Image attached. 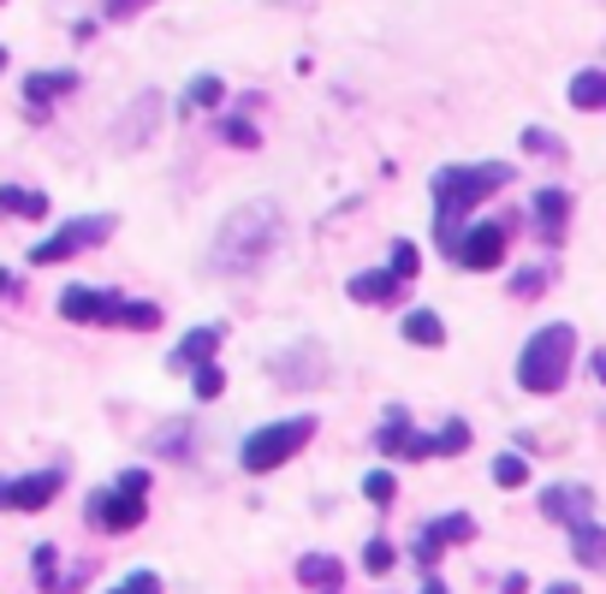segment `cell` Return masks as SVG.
<instances>
[{
	"instance_id": "6da1fadb",
	"label": "cell",
	"mask_w": 606,
	"mask_h": 594,
	"mask_svg": "<svg viewBox=\"0 0 606 594\" xmlns=\"http://www.w3.org/2000/svg\"><path fill=\"white\" fill-rule=\"evenodd\" d=\"M274 244H280V202L250 197L244 208H232L220 220V232H214V268L220 274H256Z\"/></svg>"
},
{
	"instance_id": "7a4b0ae2",
	"label": "cell",
	"mask_w": 606,
	"mask_h": 594,
	"mask_svg": "<svg viewBox=\"0 0 606 594\" xmlns=\"http://www.w3.org/2000/svg\"><path fill=\"white\" fill-rule=\"evenodd\" d=\"M512 185V167L505 161H476V167H446L434 179V238L446 244V256H458L464 232L458 220L476 208V202H488L494 191H505Z\"/></svg>"
},
{
	"instance_id": "3957f363",
	"label": "cell",
	"mask_w": 606,
	"mask_h": 594,
	"mask_svg": "<svg viewBox=\"0 0 606 594\" xmlns=\"http://www.w3.org/2000/svg\"><path fill=\"white\" fill-rule=\"evenodd\" d=\"M571 357H577V333L565 321L541 327L523 351H517V387L523 393H559L565 375H571Z\"/></svg>"
},
{
	"instance_id": "277c9868",
	"label": "cell",
	"mask_w": 606,
	"mask_h": 594,
	"mask_svg": "<svg viewBox=\"0 0 606 594\" xmlns=\"http://www.w3.org/2000/svg\"><path fill=\"white\" fill-rule=\"evenodd\" d=\"M310 434H315V416H286V422H268V428H256V434L238 446V464H244L250 476H268V470H280L286 458H298V452L310 446Z\"/></svg>"
},
{
	"instance_id": "5b68a950",
	"label": "cell",
	"mask_w": 606,
	"mask_h": 594,
	"mask_svg": "<svg viewBox=\"0 0 606 594\" xmlns=\"http://www.w3.org/2000/svg\"><path fill=\"white\" fill-rule=\"evenodd\" d=\"M143 494H149V470H125L113 488H101V494H90V523L108 529V535H125V529L143 523Z\"/></svg>"
},
{
	"instance_id": "8992f818",
	"label": "cell",
	"mask_w": 606,
	"mask_h": 594,
	"mask_svg": "<svg viewBox=\"0 0 606 594\" xmlns=\"http://www.w3.org/2000/svg\"><path fill=\"white\" fill-rule=\"evenodd\" d=\"M113 214H84V220H66L60 232H48L42 244L30 250V262L36 268H54V262H66V256H78V250H96L101 238H113Z\"/></svg>"
},
{
	"instance_id": "52a82bcc",
	"label": "cell",
	"mask_w": 606,
	"mask_h": 594,
	"mask_svg": "<svg viewBox=\"0 0 606 594\" xmlns=\"http://www.w3.org/2000/svg\"><path fill=\"white\" fill-rule=\"evenodd\" d=\"M60 315H66V321L119 327L125 321V298L119 292H101V286H66V292H60Z\"/></svg>"
},
{
	"instance_id": "ba28073f",
	"label": "cell",
	"mask_w": 606,
	"mask_h": 594,
	"mask_svg": "<svg viewBox=\"0 0 606 594\" xmlns=\"http://www.w3.org/2000/svg\"><path fill=\"white\" fill-rule=\"evenodd\" d=\"M470 535H476V517H470V511L434 517V523H428L422 535H416V565H422V571H434V565H440V553H446V547H458V541H470Z\"/></svg>"
},
{
	"instance_id": "9c48e42d",
	"label": "cell",
	"mask_w": 606,
	"mask_h": 594,
	"mask_svg": "<svg viewBox=\"0 0 606 594\" xmlns=\"http://www.w3.org/2000/svg\"><path fill=\"white\" fill-rule=\"evenodd\" d=\"M54 494H60V470H36V476H18V482H0V505H7V511H42Z\"/></svg>"
},
{
	"instance_id": "30bf717a",
	"label": "cell",
	"mask_w": 606,
	"mask_h": 594,
	"mask_svg": "<svg viewBox=\"0 0 606 594\" xmlns=\"http://www.w3.org/2000/svg\"><path fill=\"white\" fill-rule=\"evenodd\" d=\"M452 262H464L470 274L500 268V262H505V226H470V232H464V244H458V256H452Z\"/></svg>"
},
{
	"instance_id": "8fae6325",
	"label": "cell",
	"mask_w": 606,
	"mask_h": 594,
	"mask_svg": "<svg viewBox=\"0 0 606 594\" xmlns=\"http://www.w3.org/2000/svg\"><path fill=\"white\" fill-rule=\"evenodd\" d=\"M381 452H393V458H434V434H416V428L404 422V410H387Z\"/></svg>"
},
{
	"instance_id": "7c38bea8",
	"label": "cell",
	"mask_w": 606,
	"mask_h": 594,
	"mask_svg": "<svg viewBox=\"0 0 606 594\" xmlns=\"http://www.w3.org/2000/svg\"><path fill=\"white\" fill-rule=\"evenodd\" d=\"M155 119H161V96L155 90H143L131 101V113H125L119 125H113V143L119 149H131V143H149V131H155Z\"/></svg>"
},
{
	"instance_id": "4fadbf2b",
	"label": "cell",
	"mask_w": 606,
	"mask_h": 594,
	"mask_svg": "<svg viewBox=\"0 0 606 594\" xmlns=\"http://www.w3.org/2000/svg\"><path fill=\"white\" fill-rule=\"evenodd\" d=\"M565 220H571V197L559 191V185H547V191L535 197V226H541V244H565Z\"/></svg>"
},
{
	"instance_id": "5bb4252c",
	"label": "cell",
	"mask_w": 606,
	"mask_h": 594,
	"mask_svg": "<svg viewBox=\"0 0 606 594\" xmlns=\"http://www.w3.org/2000/svg\"><path fill=\"white\" fill-rule=\"evenodd\" d=\"M541 511L553 517V523H589V488H547L541 494Z\"/></svg>"
},
{
	"instance_id": "9a60e30c",
	"label": "cell",
	"mask_w": 606,
	"mask_h": 594,
	"mask_svg": "<svg viewBox=\"0 0 606 594\" xmlns=\"http://www.w3.org/2000/svg\"><path fill=\"white\" fill-rule=\"evenodd\" d=\"M214 351H220V333H214V327H197V333H185V345L179 351H173V369H202V363H214Z\"/></svg>"
},
{
	"instance_id": "2e32d148",
	"label": "cell",
	"mask_w": 606,
	"mask_h": 594,
	"mask_svg": "<svg viewBox=\"0 0 606 594\" xmlns=\"http://www.w3.org/2000/svg\"><path fill=\"white\" fill-rule=\"evenodd\" d=\"M78 90V72H30V78H24V101H36V108H42V101H54V96H72Z\"/></svg>"
},
{
	"instance_id": "e0dca14e",
	"label": "cell",
	"mask_w": 606,
	"mask_h": 594,
	"mask_svg": "<svg viewBox=\"0 0 606 594\" xmlns=\"http://www.w3.org/2000/svg\"><path fill=\"white\" fill-rule=\"evenodd\" d=\"M571 553H577V565H589V571H601V565H606V529L595 523V517L571 529Z\"/></svg>"
},
{
	"instance_id": "ac0fdd59",
	"label": "cell",
	"mask_w": 606,
	"mask_h": 594,
	"mask_svg": "<svg viewBox=\"0 0 606 594\" xmlns=\"http://www.w3.org/2000/svg\"><path fill=\"white\" fill-rule=\"evenodd\" d=\"M571 108L606 113V72H601V66H583V72L571 78Z\"/></svg>"
},
{
	"instance_id": "d6986e66",
	"label": "cell",
	"mask_w": 606,
	"mask_h": 594,
	"mask_svg": "<svg viewBox=\"0 0 606 594\" xmlns=\"http://www.w3.org/2000/svg\"><path fill=\"white\" fill-rule=\"evenodd\" d=\"M399 286L404 280L393 268H375V274H357V280H351V298H357V303H393Z\"/></svg>"
},
{
	"instance_id": "ffe728a7",
	"label": "cell",
	"mask_w": 606,
	"mask_h": 594,
	"mask_svg": "<svg viewBox=\"0 0 606 594\" xmlns=\"http://www.w3.org/2000/svg\"><path fill=\"white\" fill-rule=\"evenodd\" d=\"M0 214L42 220V214H48V197H42V191H24V185H0Z\"/></svg>"
},
{
	"instance_id": "44dd1931",
	"label": "cell",
	"mask_w": 606,
	"mask_h": 594,
	"mask_svg": "<svg viewBox=\"0 0 606 594\" xmlns=\"http://www.w3.org/2000/svg\"><path fill=\"white\" fill-rule=\"evenodd\" d=\"M404 339L422 345V351H434V345H446V327H440L434 309H411V315H404Z\"/></svg>"
},
{
	"instance_id": "7402d4cb",
	"label": "cell",
	"mask_w": 606,
	"mask_h": 594,
	"mask_svg": "<svg viewBox=\"0 0 606 594\" xmlns=\"http://www.w3.org/2000/svg\"><path fill=\"white\" fill-rule=\"evenodd\" d=\"M298 577H303L310 589H339V577H345V571H339V559H321V553H303V559H298Z\"/></svg>"
},
{
	"instance_id": "603a6c76",
	"label": "cell",
	"mask_w": 606,
	"mask_h": 594,
	"mask_svg": "<svg viewBox=\"0 0 606 594\" xmlns=\"http://www.w3.org/2000/svg\"><path fill=\"white\" fill-rule=\"evenodd\" d=\"M393 565H399V547H393V541H369V547H363V571H369V577H387Z\"/></svg>"
},
{
	"instance_id": "cb8c5ba5",
	"label": "cell",
	"mask_w": 606,
	"mask_h": 594,
	"mask_svg": "<svg viewBox=\"0 0 606 594\" xmlns=\"http://www.w3.org/2000/svg\"><path fill=\"white\" fill-rule=\"evenodd\" d=\"M220 137H226V143H232V149H262L256 125H250V119H244V113H232V119H226V125H220Z\"/></svg>"
},
{
	"instance_id": "d4e9b609",
	"label": "cell",
	"mask_w": 606,
	"mask_h": 594,
	"mask_svg": "<svg viewBox=\"0 0 606 594\" xmlns=\"http://www.w3.org/2000/svg\"><path fill=\"white\" fill-rule=\"evenodd\" d=\"M470 428H464V422H446V428H440V434H434V458H452V452H464V446H470Z\"/></svg>"
},
{
	"instance_id": "484cf974",
	"label": "cell",
	"mask_w": 606,
	"mask_h": 594,
	"mask_svg": "<svg viewBox=\"0 0 606 594\" xmlns=\"http://www.w3.org/2000/svg\"><path fill=\"white\" fill-rule=\"evenodd\" d=\"M393 494H399L393 470H369V476H363V500H369V505H393Z\"/></svg>"
},
{
	"instance_id": "4316f807",
	"label": "cell",
	"mask_w": 606,
	"mask_h": 594,
	"mask_svg": "<svg viewBox=\"0 0 606 594\" xmlns=\"http://www.w3.org/2000/svg\"><path fill=\"white\" fill-rule=\"evenodd\" d=\"M494 482L500 488H523L529 482V464L517 458V452H505V458H494Z\"/></svg>"
},
{
	"instance_id": "83f0119b",
	"label": "cell",
	"mask_w": 606,
	"mask_h": 594,
	"mask_svg": "<svg viewBox=\"0 0 606 594\" xmlns=\"http://www.w3.org/2000/svg\"><path fill=\"white\" fill-rule=\"evenodd\" d=\"M220 78H191V90H185V108H220Z\"/></svg>"
},
{
	"instance_id": "f1b7e54d",
	"label": "cell",
	"mask_w": 606,
	"mask_h": 594,
	"mask_svg": "<svg viewBox=\"0 0 606 594\" xmlns=\"http://www.w3.org/2000/svg\"><path fill=\"white\" fill-rule=\"evenodd\" d=\"M416 268H422V250H416L411 238H399V244H393V274H399V280H411Z\"/></svg>"
},
{
	"instance_id": "f546056e",
	"label": "cell",
	"mask_w": 606,
	"mask_h": 594,
	"mask_svg": "<svg viewBox=\"0 0 606 594\" xmlns=\"http://www.w3.org/2000/svg\"><path fill=\"white\" fill-rule=\"evenodd\" d=\"M220 387H226V375L214 369V363H202V369L191 375V393H197V399H220Z\"/></svg>"
},
{
	"instance_id": "4dcf8cb0",
	"label": "cell",
	"mask_w": 606,
	"mask_h": 594,
	"mask_svg": "<svg viewBox=\"0 0 606 594\" xmlns=\"http://www.w3.org/2000/svg\"><path fill=\"white\" fill-rule=\"evenodd\" d=\"M119 327H143V333H149V327H161V309H155V303H125Z\"/></svg>"
},
{
	"instance_id": "1f68e13d",
	"label": "cell",
	"mask_w": 606,
	"mask_h": 594,
	"mask_svg": "<svg viewBox=\"0 0 606 594\" xmlns=\"http://www.w3.org/2000/svg\"><path fill=\"white\" fill-rule=\"evenodd\" d=\"M541 286H547V274H541V268H517L512 292H517V298H541Z\"/></svg>"
},
{
	"instance_id": "d6a6232c",
	"label": "cell",
	"mask_w": 606,
	"mask_h": 594,
	"mask_svg": "<svg viewBox=\"0 0 606 594\" xmlns=\"http://www.w3.org/2000/svg\"><path fill=\"white\" fill-rule=\"evenodd\" d=\"M143 7H155V0H108V18H113V24H125V18H137Z\"/></svg>"
},
{
	"instance_id": "836d02e7",
	"label": "cell",
	"mask_w": 606,
	"mask_h": 594,
	"mask_svg": "<svg viewBox=\"0 0 606 594\" xmlns=\"http://www.w3.org/2000/svg\"><path fill=\"white\" fill-rule=\"evenodd\" d=\"M523 143L535 149V155H559V143H553V137L541 131V125H529V131H523Z\"/></svg>"
},
{
	"instance_id": "e575fe53",
	"label": "cell",
	"mask_w": 606,
	"mask_h": 594,
	"mask_svg": "<svg viewBox=\"0 0 606 594\" xmlns=\"http://www.w3.org/2000/svg\"><path fill=\"white\" fill-rule=\"evenodd\" d=\"M125 594H161V577H155V571H131V583H125Z\"/></svg>"
},
{
	"instance_id": "d590c367",
	"label": "cell",
	"mask_w": 606,
	"mask_h": 594,
	"mask_svg": "<svg viewBox=\"0 0 606 594\" xmlns=\"http://www.w3.org/2000/svg\"><path fill=\"white\" fill-rule=\"evenodd\" d=\"M595 381L606 387V351H601V357H595Z\"/></svg>"
},
{
	"instance_id": "8d00e7d4",
	"label": "cell",
	"mask_w": 606,
	"mask_h": 594,
	"mask_svg": "<svg viewBox=\"0 0 606 594\" xmlns=\"http://www.w3.org/2000/svg\"><path fill=\"white\" fill-rule=\"evenodd\" d=\"M422 594H446V589H440V577H428V583H422Z\"/></svg>"
},
{
	"instance_id": "74e56055",
	"label": "cell",
	"mask_w": 606,
	"mask_h": 594,
	"mask_svg": "<svg viewBox=\"0 0 606 594\" xmlns=\"http://www.w3.org/2000/svg\"><path fill=\"white\" fill-rule=\"evenodd\" d=\"M7 292H12V274H7V268H0V298H7Z\"/></svg>"
},
{
	"instance_id": "f35d334b",
	"label": "cell",
	"mask_w": 606,
	"mask_h": 594,
	"mask_svg": "<svg viewBox=\"0 0 606 594\" xmlns=\"http://www.w3.org/2000/svg\"><path fill=\"white\" fill-rule=\"evenodd\" d=\"M547 594H577V583H553Z\"/></svg>"
},
{
	"instance_id": "ab89813d",
	"label": "cell",
	"mask_w": 606,
	"mask_h": 594,
	"mask_svg": "<svg viewBox=\"0 0 606 594\" xmlns=\"http://www.w3.org/2000/svg\"><path fill=\"white\" fill-rule=\"evenodd\" d=\"M0 72H7V48H0Z\"/></svg>"
},
{
	"instance_id": "60d3db41",
	"label": "cell",
	"mask_w": 606,
	"mask_h": 594,
	"mask_svg": "<svg viewBox=\"0 0 606 594\" xmlns=\"http://www.w3.org/2000/svg\"><path fill=\"white\" fill-rule=\"evenodd\" d=\"M119 594H125V589H119Z\"/></svg>"
}]
</instances>
